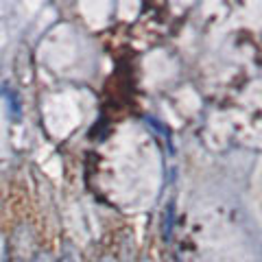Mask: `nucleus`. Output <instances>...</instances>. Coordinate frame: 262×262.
I'll list each match as a JSON object with an SVG mask.
<instances>
[{
    "instance_id": "3",
    "label": "nucleus",
    "mask_w": 262,
    "mask_h": 262,
    "mask_svg": "<svg viewBox=\"0 0 262 262\" xmlns=\"http://www.w3.org/2000/svg\"><path fill=\"white\" fill-rule=\"evenodd\" d=\"M101 262H116V260H114V258H103Z\"/></svg>"
},
{
    "instance_id": "1",
    "label": "nucleus",
    "mask_w": 262,
    "mask_h": 262,
    "mask_svg": "<svg viewBox=\"0 0 262 262\" xmlns=\"http://www.w3.org/2000/svg\"><path fill=\"white\" fill-rule=\"evenodd\" d=\"M171 230H173V203L169 206V210H166L164 214V238L171 240Z\"/></svg>"
},
{
    "instance_id": "2",
    "label": "nucleus",
    "mask_w": 262,
    "mask_h": 262,
    "mask_svg": "<svg viewBox=\"0 0 262 262\" xmlns=\"http://www.w3.org/2000/svg\"><path fill=\"white\" fill-rule=\"evenodd\" d=\"M59 262H77V258H75V256H63Z\"/></svg>"
}]
</instances>
